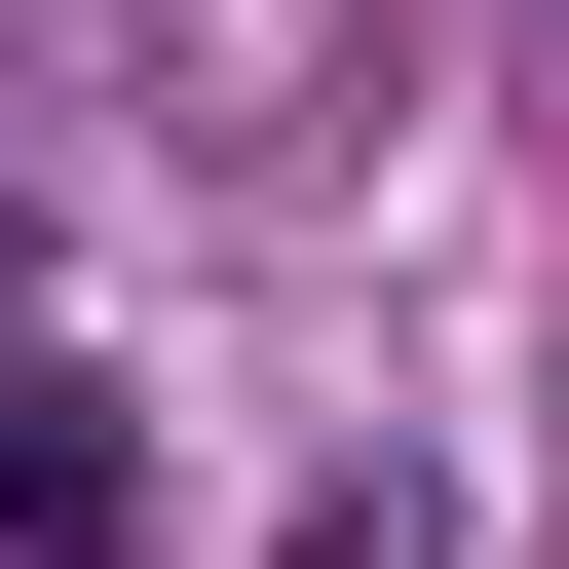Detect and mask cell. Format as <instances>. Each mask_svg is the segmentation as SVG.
<instances>
[{
    "mask_svg": "<svg viewBox=\"0 0 569 569\" xmlns=\"http://www.w3.org/2000/svg\"><path fill=\"white\" fill-rule=\"evenodd\" d=\"M114 531H152V418L77 342H0V569H114Z\"/></svg>",
    "mask_w": 569,
    "mask_h": 569,
    "instance_id": "obj_1",
    "label": "cell"
}]
</instances>
